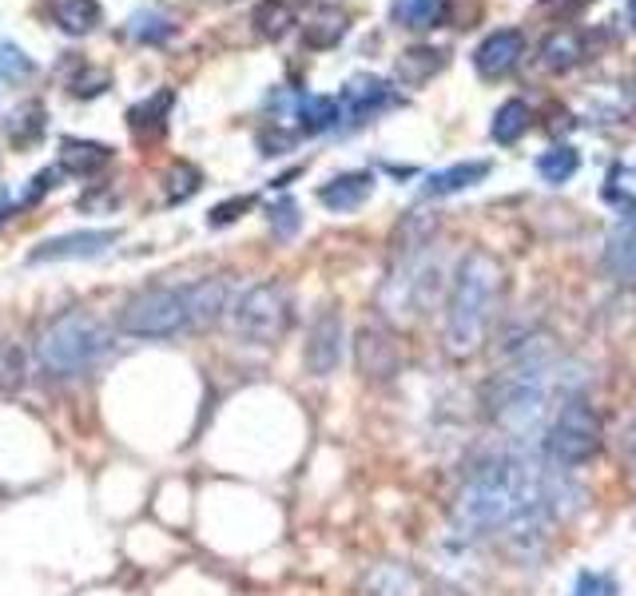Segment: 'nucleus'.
Masks as SVG:
<instances>
[{
	"label": "nucleus",
	"instance_id": "1a4fd4ad",
	"mask_svg": "<svg viewBox=\"0 0 636 596\" xmlns=\"http://www.w3.org/2000/svg\"><path fill=\"white\" fill-rule=\"evenodd\" d=\"M338 358H342V318H338V310H322L307 334L303 362L315 377H327L338 366Z\"/></svg>",
	"mask_w": 636,
	"mask_h": 596
},
{
	"label": "nucleus",
	"instance_id": "393cba45",
	"mask_svg": "<svg viewBox=\"0 0 636 596\" xmlns=\"http://www.w3.org/2000/svg\"><path fill=\"white\" fill-rule=\"evenodd\" d=\"M529 104H521V99H506L501 108H497V116H494V124H489V136L497 139V143H517V139L526 136L529 131Z\"/></svg>",
	"mask_w": 636,
	"mask_h": 596
},
{
	"label": "nucleus",
	"instance_id": "cd10ccee",
	"mask_svg": "<svg viewBox=\"0 0 636 596\" xmlns=\"http://www.w3.org/2000/svg\"><path fill=\"white\" fill-rule=\"evenodd\" d=\"M199 188H203V171H199L195 163H188V159L168 163V171H163V199H168V203H183V199H191Z\"/></svg>",
	"mask_w": 636,
	"mask_h": 596
},
{
	"label": "nucleus",
	"instance_id": "37998d69",
	"mask_svg": "<svg viewBox=\"0 0 636 596\" xmlns=\"http://www.w3.org/2000/svg\"><path fill=\"white\" fill-rule=\"evenodd\" d=\"M625 99H628V108H636V76L625 84Z\"/></svg>",
	"mask_w": 636,
	"mask_h": 596
},
{
	"label": "nucleus",
	"instance_id": "a878e982",
	"mask_svg": "<svg viewBox=\"0 0 636 596\" xmlns=\"http://www.w3.org/2000/svg\"><path fill=\"white\" fill-rule=\"evenodd\" d=\"M251 24H255V32L263 40H283L290 32V24H295V12H290L287 0H263L251 12Z\"/></svg>",
	"mask_w": 636,
	"mask_h": 596
},
{
	"label": "nucleus",
	"instance_id": "f8f14e48",
	"mask_svg": "<svg viewBox=\"0 0 636 596\" xmlns=\"http://www.w3.org/2000/svg\"><path fill=\"white\" fill-rule=\"evenodd\" d=\"M176 108V92L171 88H159L151 92L148 99H139L136 108L128 111V128L139 143H156V139L168 136V116Z\"/></svg>",
	"mask_w": 636,
	"mask_h": 596
},
{
	"label": "nucleus",
	"instance_id": "ea45409f",
	"mask_svg": "<svg viewBox=\"0 0 636 596\" xmlns=\"http://www.w3.org/2000/svg\"><path fill=\"white\" fill-rule=\"evenodd\" d=\"M290 143H295V136H287V131H263V136H258V148H263V156H283Z\"/></svg>",
	"mask_w": 636,
	"mask_h": 596
},
{
	"label": "nucleus",
	"instance_id": "72a5a7b5",
	"mask_svg": "<svg viewBox=\"0 0 636 596\" xmlns=\"http://www.w3.org/2000/svg\"><path fill=\"white\" fill-rule=\"evenodd\" d=\"M0 76L9 79V84H17V79H29V76H32V60L24 56V52H20L17 44H4V40H0Z\"/></svg>",
	"mask_w": 636,
	"mask_h": 596
},
{
	"label": "nucleus",
	"instance_id": "4c0bfd02",
	"mask_svg": "<svg viewBox=\"0 0 636 596\" xmlns=\"http://www.w3.org/2000/svg\"><path fill=\"white\" fill-rule=\"evenodd\" d=\"M112 76L108 72H84V76L72 79V92H76L80 99H88V96H99V92H108Z\"/></svg>",
	"mask_w": 636,
	"mask_h": 596
},
{
	"label": "nucleus",
	"instance_id": "6ab92c4d",
	"mask_svg": "<svg viewBox=\"0 0 636 596\" xmlns=\"http://www.w3.org/2000/svg\"><path fill=\"white\" fill-rule=\"evenodd\" d=\"M362 596H417V576L406 565L382 561L362 576Z\"/></svg>",
	"mask_w": 636,
	"mask_h": 596
},
{
	"label": "nucleus",
	"instance_id": "7c9ffc66",
	"mask_svg": "<svg viewBox=\"0 0 636 596\" xmlns=\"http://www.w3.org/2000/svg\"><path fill=\"white\" fill-rule=\"evenodd\" d=\"M576 168H581V156H576L573 148H553V151H545V156L537 159V175L545 179V183H569V179L576 175Z\"/></svg>",
	"mask_w": 636,
	"mask_h": 596
},
{
	"label": "nucleus",
	"instance_id": "9b49d317",
	"mask_svg": "<svg viewBox=\"0 0 636 596\" xmlns=\"http://www.w3.org/2000/svg\"><path fill=\"white\" fill-rule=\"evenodd\" d=\"M119 238V231H76L40 243L29 255V263H68V258H99Z\"/></svg>",
	"mask_w": 636,
	"mask_h": 596
},
{
	"label": "nucleus",
	"instance_id": "2eb2a0df",
	"mask_svg": "<svg viewBox=\"0 0 636 596\" xmlns=\"http://www.w3.org/2000/svg\"><path fill=\"white\" fill-rule=\"evenodd\" d=\"M489 159H466V163H454V168H442L422 183V195L437 199V195H457V191L477 188L481 179L489 175Z\"/></svg>",
	"mask_w": 636,
	"mask_h": 596
},
{
	"label": "nucleus",
	"instance_id": "f3484780",
	"mask_svg": "<svg viewBox=\"0 0 636 596\" xmlns=\"http://www.w3.org/2000/svg\"><path fill=\"white\" fill-rule=\"evenodd\" d=\"M605 267L616 283L636 287V223H616L605 243Z\"/></svg>",
	"mask_w": 636,
	"mask_h": 596
},
{
	"label": "nucleus",
	"instance_id": "20e7f679",
	"mask_svg": "<svg viewBox=\"0 0 636 596\" xmlns=\"http://www.w3.org/2000/svg\"><path fill=\"white\" fill-rule=\"evenodd\" d=\"M112 354V330L88 310H64L36 334V362L52 377H80Z\"/></svg>",
	"mask_w": 636,
	"mask_h": 596
},
{
	"label": "nucleus",
	"instance_id": "79ce46f5",
	"mask_svg": "<svg viewBox=\"0 0 636 596\" xmlns=\"http://www.w3.org/2000/svg\"><path fill=\"white\" fill-rule=\"evenodd\" d=\"M9 207H12V195H9V188H0V223H4V215H9Z\"/></svg>",
	"mask_w": 636,
	"mask_h": 596
},
{
	"label": "nucleus",
	"instance_id": "39448f33",
	"mask_svg": "<svg viewBox=\"0 0 636 596\" xmlns=\"http://www.w3.org/2000/svg\"><path fill=\"white\" fill-rule=\"evenodd\" d=\"M290 290L287 283H258L231 307V330L251 347H275L290 330Z\"/></svg>",
	"mask_w": 636,
	"mask_h": 596
},
{
	"label": "nucleus",
	"instance_id": "c756f323",
	"mask_svg": "<svg viewBox=\"0 0 636 596\" xmlns=\"http://www.w3.org/2000/svg\"><path fill=\"white\" fill-rule=\"evenodd\" d=\"M338 99H330V96H303L298 99V119H303V131H327V128H335L338 124Z\"/></svg>",
	"mask_w": 636,
	"mask_h": 596
},
{
	"label": "nucleus",
	"instance_id": "f257e3e1",
	"mask_svg": "<svg viewBox=\"0 0 636 596\" xmlns=\"http://www.w3.org/2000/svg\"><path fill=\"white\" fill-rule=\"evenodd\" d=\"M549 513L545 477L526 457H497L477 466L454 505L457 525L466 533H506L509 541L545 536Z\"/></svg>",
	"mask_w": 636,
	"mask_h": 596
},
{
	"label": "nucleus",
	"instance_id": "ddd939ff",
	"mask_svg": "<svg viewBox=\"0 0 636 596\" xmlns=\"http://www.w3.org/2000/svg\"><path fill=\"white\" fill-rule=\"evenodd\" d=\"M188 295V315H191V330H203L211 327L223 310H227V298H231V283L227 278H199L191 287H183Z\"/></svg>",
	"mask_w": 636,
	"mask_h": 596
},
{
	"label": "nucleus",
	"instance_id": "5701e85b",
	"mask_svg": "<svg viewBox=\"0 0 636 596\" xmlns=\"http://www.w3.org/2000/svg\"><path fill=\"white\" fill-rule=\"evenodd\" d=\"M442 68H446V52H437V49H406L394 64L398 79H402V84H410V88L426 84V79L437 76Z\"/></svg>",
	"mask_w": 636,
	"mask_h": 596
},
{
	"label": "nucleus",
	"instance_id": "b1692460",
	"mask_svg": "<svg viewBox=\"0 0 636 596\" xmlns=\"http://www.w3.org/2000/svg\"><path fill=\"white\" fill-rule=\"evenodd\" d=\"M442 12H446V0H394V4H390L394 24L398 29H410V32L437 29Z\"/></svg>",
	"mask_w": 636,
	"mask_h": 596
},
{
	"label": "nucleus",
	"instance_id": "4468645a",
	"mask_svg": "<svg viewBox=\"0 0 636 596\" xmlns=\"http://www.w3.org/2000/svg\"><path fill=\"white\" fill-rule=\"evenodd\" d=\"M370 191H374L370 171H342V175L330 179L327 188H318V203L330 211H358L370 199Z\"/></svg>",
	"mask_w": 636,
	"mask_h": 596
},
{
	"label": "nucleus",
	"instance_id": "4be33fe9",
	"mask_svg": "<svg viewBox=\"0 0 636 596\" xmlns=\"http://www.w3.org/2000/svg\"><path fill=\"white\" fill-rule=\"evenodd\" d=\"M49 12L60 29L72 32V36H88V32H96L99 17H104V12H99V0H52Z\"/></svg>",
	"mask_w": 636,
	"mask_h": 596
},
{
	"label": "nucleus",
	"instance_id": "7ed1b4c3",
	"mask_svg": "<svg viewBox=\"0 0 636 596\" xmlns=\"http://www.w3.org/2000/svg\"><path fill=\"white\" fill-rule=\"evenodd\" d=\"M553 394V347L545 338L526 342L517 350V362L494 382V414L509 434H529L545 414Z\"/></svg>",
	"mask_w": 636,
	"mask_h": 596
},
{
	"label": "nucleus",
	"instance_id": "c85d7f7f",
	"mask_svg": "<svg viewBox=\"0 0 636 596\" xmlns=\"http://www.w3.org/2000/svg\"><path fill=\"white\" fill-rule=\"evenodd\" d=\"M303 36H307L310 49H335L338 40L347 36V12H342V9H322L307 24V32H303Z\"/></svg>",
	"mask_w": 636,
	"mask_h": 596
},
{
	"label": "nucleus",
	"instance_id": "2f4dec72",
	"mask_svg": "<svg viewBox=\"0 0 636 596\" xmlns=\"http://www.w3.org/2000/svg\"><path fill=\"white\" fill-rule=\"evenodd\" d=\"M171 32H176L171 20L159 17V12H136V17L128 20V36L136 40V44H163Z\"/></svg>",
	"mask_w": 636,
	"mask_h": 596
},
{
	"label": "nucleus",
	"instance_id": "aec40b11",
	"mask_svg": "<svg viewBox=\"0 0 636 596\" xmlns=\"http://www.w3.org/2000/svg\"><path fill=\"white\" fill-rule=\"evenodd\" d=\"M394 362H398V354H394V347H390V338L382 334V330H362L358 334V370L367 377H386V374H394Z\"/></svg>",
	"mask_w": 636,
	"mask_h": 596
},
{
	"label": "nucleus",
	"instance_id": "a211bd4d",
	"mask_svg": "<svg viewBox=\"0 0 636 596\" xmlns=\"http://www.w3.org/2000/svg\"><path fill=\"white\" fill-rule=\"evenodd\" d=\"M112 148L108 143H96V139H64L60 143V171H72V175H96L99 168H108Z\"/></svg>",
	"mask_w": 636,
	"mask_h": 596
},
{
	"label": "nucleus",
	"instance_id": "f704fd0d",
	"mask_svg": "<svg viewBox=\"0 0 636 596\" xmlns=\"http://www.w3.org/2000/svg\"><path fill=\"white\" fill-rule=\"evenodd\" d=\"M271 231H275V238H295V231H298V203L295 199H278L275 207H271Z\"/></svg>",
	"mask_w": 636,
	"mask_h": 596
},
{
	"label": "nucleus",
	"instance_id": "bb28decb",
	"mask_svg": "<svg viewBox=\"0 0 636 596\" xmlns=\"http://www.w3.org/2000/svg\"><path fill=\"white\" fill-rule=\"evenodd\" d=\"M581 36L576 32H553V36L541 44V64L549 72H569L573 64H581Z\"/></svg>",
	"mask_w": 636,
	"mask_h": 596
},
{
	"label": "nucleus",
	"instance_id": "6e6552de",
	"mask_svg": "<svg viewBox=\"0 0 636 596\" xmlns=\"http://www.w3.org/2000/svg\"><path fill=\"white\" fill-rule=\"evenodd\" d=\"M601 446V417L589 402L569 397L565 406L556 409L545 434V454L556 469H581Z\"/></svg>",
	"mask_w": 636,
	"mask_h": 596
},
{
	"label": "nucleus",
	"instance_id": "0eeeda50",
	"mask_svg": "<svg viewBox=\"0 0 636 596\" xmlns=\"http://www.w3.org/2000/svg\"><path fill=\"white\" fill-rule=\"evenodd\" d=\"M437 287V263L426 255V243H406L402 247V263L390 270V278L382 283V315L386 318H410L422 315Z\"/></svg>",
	"mask_w": 636,
	"mask_h": 596
},
{
	"label": "nucleus",
	"instance_id": "e433bc0d",
	"mask_svg": "<svg viewBox=\"0 0 636 596\" xmlns=\"http://www.w3.org/2000/svg\"><path fill=\"white\" fill-rule=\"evenodd\" d=\"M255 207V199L251 195H239V199H227V203H219V207H211V227H227V223H235L243 211Z\"/></svg>",
	"mask_w": 636,
	"mask_h": 596
},
{
	"label": "nucleus",
	"instance_id": "dca6fc26",
	"mask_svg": "<svg viewBox=\"0 0 636 596\" xmlns=\"http://www.w3.org/2000/svg\"><path fill=\"white\" fill-rule=\"evenodd\" d=\"M44 128H49V111H44L40 99H24V104H17V108L4 116V136H9V143L20 151H29L32 143H40Z\"/></svg>",
	"mask_w": 636,
	"mask_h": 596
},
{
	"label": "nucleus",
	"instance_id": "f03ea898",
	"mask_svg": "<svg viewBox=\"0 0 636 596\" xmlns=\"http://www.w3.org/2000/svg\"><path fill=\"white\" fill-rule=\"evenodd\" d=\"M501 278H506V270L489 251H469L457 263L446 307L449 354H474L486 342V330L497 310V295H501Z\"/></svg>",
	"mask_w": 636,
	"mask_h": 596
},
{
	"label": "nucleus",
	"instance_id": "c03bdc74",
	"mask_svg": "<svg viewBox=\"0 0 636 596\" xmlns=\"http://www.w3.org/2000/svg\"><path fill=\"white\" fill-rule=\"evenodd\" d=\"M628 20H633V29H636V0H628Z\"/></svg>",
	"mask_w": 636,
	"mask_h": 596
},
{
	"label": "nucleus",
	"instance_id": "a19ab883",
	"mask_svg": "<svg viewBox=\"0 0 636 596\" xmlns=\"http://www.w3.org/2000/svg\"><path fill=\"white\" fill-rule=\"evenodd\" d=\"M116 195H104V191H92V195L80 199V211H99V207H112Z\"/></svg>",
	"mask_w": 636,
	"mask_h": 596
},
{
	"label": "nucleus",
	"instance_id": "58836bf2",
	"mask_svg": "<svg viewBox=\"0 0 636 596\" xmlns=\"http://www.w3.org/2000/svg\"><path fill=\"white\" fill-rule=\"evenodd\" d=\"M56 179H60V168H44L40 175H32V188L29 195H24V203H36L40 195H49V191L56 188Z\"/></svg>",
	"mask_w": 636,
	"mask_h": 596
},
{
	"label": "nucleus",
	"instance_id": "423d86ee",
	"mask_svg": "<svg viewBox=\"0 0 636 596\" xmlns=\"http://www.w3.org/2000/svg\"><path fill=\"white\" fill-rule=\"evenodd\" d=\"M119 330L131 338H176L191 330L183 287H148L119 307Z\"/></svg>",
	"mask_w": 636,
	"mask_h": 596
},
{
	"label": "nucleus",
	"instance_id": "9d476101",
	"mask_svg": "<svg viewBox=\"0 0 636 596\" xmlns=\"http://www.w3.org/2000/svg\"><path fill=\"white\" fill-rule=\"evenodd\" d=\"M521 56H526V40H521V32H517V29H497V32H489L481 44H477L474 68H477V76L501 79V76H509V72L517 68V60H521Z\"/></svg>",
	"mask_w": 636,
	"mask_h": 596
},
{
	"label": "nucleus",
	"instance_id": "c9c22d12",
	"mask_svg": "<svg viewBox=\"0 0 636 596\" xmlns=\"http://www.w3.org/2000/svg\"><path fill=\"white\" fill-rule=\"evenodd\" d=\"M573 596H616V581L608 573H581Z\"/></svg>",
	"mask_w": 636,
	"mask_h": 596
},
{
	"label": "nucleus",
	"instance_id": "412c9836",
	"mask_svg": "<svg viewBox=\"0 0 636 596\" xmlns=\"http://www.w3.org/2000/svg\"><path fill=\"white\" fill-rule=\"evenodd\" d=\"M342 104H347L354 119H367L370 111L386 108L390 104V84L378 76H354L347 84V92H342Z\"/></svg>",
	"mask_w": 636,
	"mask_h": 596
},
{
	"label": "nucleus",
	"instance_id": "473e14b6",
	"mask_svg": "<svg viewBox=\"0 0 636 596\" xmlns=\"http://www.w3.org/2000/svg\"><path fill=\"white\" fill-rule=\"evenodd\" d=\"M24 386V358L9 338H0V397H12Z\"/></svg>",
	"mask_w": 636,
	"mask_h": 596
}]
</instances>
